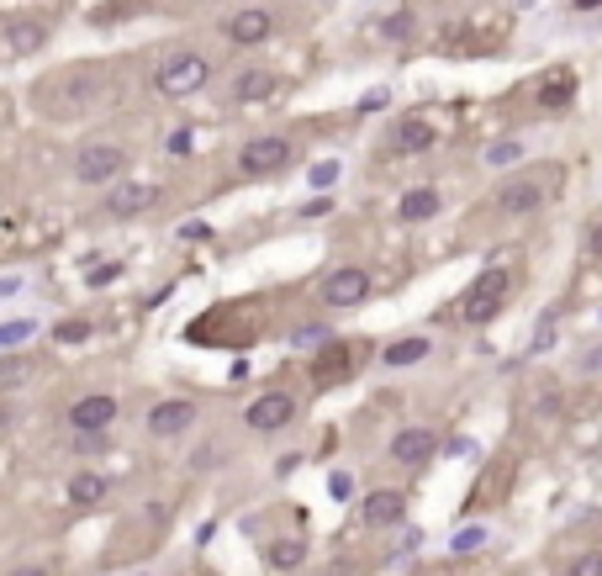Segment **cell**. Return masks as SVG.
Returning a JSON list of instances; mask_svg holds the SVG:
<instances>
[{
  "instance_id": "obj_20",
  "label": "cell",
  "mask_w": 602,
  "mask_h": 576,
  "mask_svg": "<svg viewBox=\"0 0 602 576\" xmlns=\"http://www.w3.org/2000/svg\"><path fill=\"white\" fill-rule=\"evenodd\" d=\"M275 69H243L233 74V101H270L275 96Z\"/></svg>"
},
{
  "instance_id": "obj_27",
  "label": "cell",
  "mask_w": 602,
  "mask_h": 576,
  "mask_svg": "<svg viewBox=\"0 0 602 576\" xmlns=\"http://www.w3.org/2000/svg\"><path fill=\"white\" fill-rule=\"evenodd\" d=\"M566 576H602V550H581V555H571Z\"/></svg>"
},
{
  "instance_id": "obj_22",
  "label": "cell",
  "mask_w": 602,
  "mask_h": 576,
  "mask_svg": "<svg viewBox=\"0 0 602 576\" xmlns=\"http://www.w3.org/2000/svg\"><path fill=\"white\" fill-rule=\"evenodd\" d=\"M301 561H307V545H301V540H275L270 545V566L275 571H296Z\"/></svg>"
},
{
  "instance_id": "obj_7",
  "label": "cell",
  "mask_w": 602,
  "mask_h": 576,
  "mask_svg": "<svg viewBox=\"0 0 602 576\" xmlns=\"http://www.w3.org/2000/svg\"><path fill=\"white\" fill-rule=\"evenodd\" d=\"M365 296H370V270H365V265H338V270H328V281H323V307L349 312V307H360Z\"/></svg>"
},
{
  "instance_id": "obj_41",
  "label": "cell",
  "mask_w": 602,
  "mask_h": 576,
  "mask_svg": "<svg viewBox=\"0 0 602 576\" xmlns=\"http://www.w3.org/2000/svg\"><path fill=\"white\" fill-rule=\"evenodd\" d=\"M592 254L602 259V222H592Z\"/></svg>"
},
{
  "instance_id": "obj_10",
  "label": "cell",
  "mask_w": 602,
  "mask_h": 576,
  "mask_svg": "<svg viewBox=\"0 0 602 576\" xmlns=\"http://www.w3.org/2000/svg\"><path fill=\"white\" fill-rule=\"evenodd\" d=\"M365 349L370 344H333L328 339V349H317V360H312V381L317 386H333V381L354 376V370L365 365Z\"/></svg>"
},
{
  "instance_id": "obj_43",
  "label": "cell",
  "mask_w": 602,
  "mask_h": 576,
  "mask_svg": "<svg viewBox=\"0 0 602 576\" xmlns=\"http://www.w3.org/2000/svg\"><path fill=\"white\" fill-rule=\"evenodd\" d=\"M0 429H6V413H0Z\"/></svg>"
},
{
  "instance_id": "obj_11",
  "label": "cell",
  "mask_w": 602,
  "mask_h": 576,
  "mask_svg": "<svg viewBox=\"0 0 602 576\" xmlns=\"http://www.w3.org/2000/svg\"><path fill=\"white\" fill-rule=\"evenodd\" d=\"M291 418H296V397L291 392H265V397L249 402V413H243V423H249L254 434H280Z\"/></svg>"
},
{
  "instance_id": "obj_36",
  "label": "cell",
  "mask_w": 602,
  "mask_h": 576,
  "mask_svg": "<svg viewBox=\"0 0 602 576\" xmlns=\"http://www.w3.org/2000/svg\"><path fill=\"white\" fill-rule=\"evenodd\" d=\"M328 339H333L328 328H301V333H296V344H328Z\"/></svg>"
},
{
  "instance_id": "obj_24",
  "label": "cell",
  "mask_w": 602,
  "mask_h": 576,
  "mask_svg": "<svg viewBox=\"0 0 602 576\" xmlns=\"http://www.w3.org/2000/svg\"><path fill=\"white\" fill-rule=\"evenodd\" d=\"M32 333H37V323H32V318H11V323H0V349L32 344Z\"/></svg>"
},
{
  "instance_id": "obj_15",
  "label": "cell",
  "mask_w": 602,
  "mask_h": 576,
  "mask_svg": "<svg viewBox=\"0 0 602 576\" xmlns=\"http://www.w3.org/2000/svg\"><path fill=\"white\" fill-rule=\"evenodd\" d=\"M439 455V429H402V434H391V460L397 466H423V460H434Z\"/></svg>"
},
{
  "instance_id": "obj_37",
  "label": "cell",
  "mask_w": 602,
  "mask_h": 576,
  "mask_svg": "<svg viewBox=\"0 0 602 576\" xmlns=\"http://www.w3.org/2000/svg\"><path fill=\"white\" fill-rule=\"evenodd\" d=\"M328 487H333V497H349V492H354V481H349V471H333Z\"/></svg>"
},
{
  "instance_id": "obj_17",
  "label": "cell",
  "mask_w": 602,
  "mask_h": 576,
  "mask_svg": "<svg viewBox=\"0 0 602 576\" xmlns=\"http://www.w3.org/2000/svg\"><path fill=\"white\" fill-rule=\"evenodd\" d=\"M534 101H539V111H566L576 101V74L571 69H550L534 85Z\"/></svg>"
},
{
  "instance_id": "obj_3",
  "label": "cell",
  "mask_w": 602,
  "mask_h": 576,
  "mask_svg": "<svg viewBox=\"0 0 602 576\" xmlns=\"http://www.w3.org/2000/svg\"><path fill=\"white\" fill-rule=\"evenodd\" d=\"M296 159V148H291V138H249L238 148V175L243 180H275L286 164Z\"/></svg>"
},
{
  "instance_id": "obj_9",
  "label": "cell",
  "mask_w": 602,
  "mask_h": 576,
  "mask_svg": "<svg viewBox=\"0 0 602 576\" xmlns=\"http://www.w3.org/2000/svg\"><path fill=\"white\" fill-rule=\"evenodd\" d=\"M544 196H550V185H544V180H534V175H513V180H502V185H497V201H492V207H497L502 217H529V212L544 207Z\"/></svg>"
},
{
  "instance_id": "obj_8",
  "label": "cell",
  "mask_w": 602,
  "mask_h": 576,
  "mask_svg": "<svg viewBox=\"0 0 602 576\" xmlns=\"http://www.w3.org/2000/svg\"><path fill=\"white\" fill-rule=\"evenodd\" d=\"M196 418H201V407L191 397H164V402L148 407V434L154 439H180V434L196 429Z\"/></svg>"
},
{
  "instance_id": "obj_35",
  "label": "cell",
  "mask_w": 602,
  "mask_h": 576,
  "mask_svg": "<svg viewBox=\"0 0 602 576\" xmlns=\"http://www.w3.org/2000/svg\"><path fill=\"white\" fill-rule=\"evenodd\" d=\"M22 275H0V302H11V296H22Z\"/></svg>"
},
{
  "instance_id": "obj_25",
  "label": "cell",
  "mask_w": 602,
  "mask_h": 576,
  "mask_svg": "<svg viewBox=\"0 0 602 576\" xmlns=\"http://www.w3.org/2000/svg\"><path fill=\"white\" fill-rule=\"evenodd\" d=\"M32 376V360L27 355H11V360H0V392H6V386H22Z\"/></svg>"
},
{
  "instance_id": "obj_40",
  "label": "cell",
  "mask_w": 602,
  "mask_h": 576,
  "mask_svg": "<svg viewBox=\"0 0 602 576\" xmlns=\"http://www.w3.org/2000/svg\"><path fill=\"white\" fill-rule=\"evenodd\" d=\"M6 576H48V566H16V571H6Z\"/></svg>"
},
{
  "instance_id": "obj_34",
  "label": "cell",
  "mask_w": 602,
  "mask_h": 576,
  "mask_svg": "<svg viewBox=\"0 0 602 576\" xmlns=\"http://www.w3.org/2000/svg\"><path fill=\"white\" fill-rule=\"evenodd\" d=\"M117 275H122V265H117V259H106L101 270H90V286H111Z\"/></svg>"
},
{
  "instance_id": "obj_12",
  "label": "cell",
  "mask_w": 602,
  "mask_h": 576,
  "mask_svg": "<svg viewBox=\"0 0 602 576\" xmlns=\"http://www.w3.org/2000/svg\"><path fill=\"white\" fill-rule=\"evenodd\" d=\"M222 32H228L238 48H259V43L275 37V16L265 6H243V11H233L228 22H222Z\"/></svg>"
},
{
  "instance_id": "obj_18",
  "label": "cell",
  "mask_w": 602,
  "mask_h": 576,
  "mask_svg": "<svg viewBox=\"0 0 602 576\" xmlns=\"http://www.w3.org/2000/svg\"><path fill=\"white\" fill-rule=\"evenodd\" d=\"M444 212V196L434 191V185H412V191H402L397 201V222H434Z\"/></svg>"
},
{
  "instance_id": "obj_23",
  "label": "cell",
  "mask_w": 602,
  "mask_h": 576,
  "mask_svg": "<svg viewBox=\"0 0 602 576\" xmlns=\"http://www.w3.org/2000/svg\"><path fill=\"white\" fill-rule=\"evenodd\" d=\"M518 159H523V143L518 138H502V143L486 148V170H507V164H518Z\"/></svg>"
},
{
  "instance_id": "obj_38",
  "label": "cell",
  "mask_w": 602,
  "mask_h": 576,
  "mask_svg": "<svg viewBox=\"0 0 602 576\" xmlns=\"http://www.w3.org/2000/svg\"><path fill=\"white\" fill-rule=\"evenodd\" d=\"M386 101H391V96H386V90H370V96L360 101V111H365V117H370V111H381Z\"/></svg>"
},
{
  "instance_id": "obj_19",
  "label": "cell",
  "mask_w": 602,
  "mask_h": 576,
  "mask_svg": "<svg viewBox=\"0 0 602 576\" xmlns=\"http://www.w3.org/2000/svg\"><path fill=\"white\" fill-rule=\"evenodd\" d=\"M428 349H434V339H428V333H407V339H397V344H386V349H381V365L407 370V365L428 360Z\"/></svg>"
},
{
  "instance_id": "obj_5",
  "label": "cell",
  "mask_w": 602,
  "mask_h": 576,
  "mask_svg": "<svg viewBox=\"0 0 602 576\" xmlns=\"http://www.w3.org/2000/svg\"><path fill=\"white\" fill-rule=\"evenodd\" d=\"M159 185L154 180H111V191H106V217H117V222H133L143 217L148 207H159Z\"/></svg>"
},
{
  "instance_id": "obj_33",
  "label": "cell",
  "mask_w": 602,
  "mask_h": 576,
  "mask_svg": "<svg viewBox=\"0 0 602 576\" xmlns=\"http://www.w3.org/2000/svg\"><path fill=\"white\" fill-rule=\"evenodd\" d=\"M576 370H581V376H602V344H592L587 355L576 360Z\"/></svg>"
},
{
  "instance_id": "obj_31",
  "label": "cell",
  "mask_w": 602,
  "mask_h": 576,
  "mask_svg": "<svg viewBox=\"0 0 602 576\" xmlns=\"http://www.w3.org/2000/svg\"><path fill=\"white\" fill-rule=\"evenodd\" d=\"M550 344H555V312H544V323L534 333V355H550Z\"/></svg>"
},
{
  "instance_id": "obj_26",
  "label": "cell",
  "mask_w": 602,
  "mask_h": 576,
  "mask_svg": "<svg viewBox=\"0 0 602 576\" xmlns=\"http://www.w3.org/2000/svg\"><path fill=\"white\" fill-rule=\"evenodd\" d=\"M486 545V524H470V529H460L455 540H449V550L455 555H470V550H481Z\"/></svg>"
},
{
  "instance_id": "obj_21",
  "label": "cell",
  "mask_w": 602,
  "mask_h": 576,
  "mask_svg": "<svg viewBox=\"0 0 602 576\" xmlns=\"http://www.w3.org/2000/svg\"><path fill=\"white\" fill-rule=\"evenodd\" d=\"M106 492H111V476H101V471H80V476H69V503H74V508H96Z\"/></svg>"
},
{
  "instance_id": "obj_1",
  "label": "cell",
  "mask_w": 602,
  "mask_h": 576,
  "mask_svg": "<svg viewBox=\"0 0 602 576\" xmlns=\"http://www.w3.org/2000/svg\"><path fill=\"white\" fill-rule=\"evenodd\" d=\"M507 296H513V270H507V265H486L476 281H470V291L460 296V323H470V328L492 323L497 312L507 307Z\"/></svg>"
},
{
  "instance_id": "obj_30",
  "label": "cell",
  "mask_w": 602,
  "mask_h": 576,
  "mask_svg": "<svg viewBox=\"0 0 602 576\" xmlns=\"http://www.w3.org/2000/svg\"><path fill=\"white\" fill-rule=\"evenodd\" d=\"M333 180H338V159H323V164H312V191H328Z\"/></svg>"
},
{
  "instance_id": "obj_39",
  "label": "cell",
  "mask_w": 602,
  "mask_h": 576,
  "mask_svg": "<svg viewBox=\"0 0 602 576\" xmlns=\"http://www.w3.org/2000/svg\"><path fill=\"white\" fill-rule=\"evenodd\" d=\"M328 212V196H317V201H307V207H301V217H323Z\"/></svg>"
},
{
  "instance_id": "obj_14",
  "label": "cell",
  "mask_w": 602,
  "mask_h": 576,
  "mask_svg": "<svg viewBox=\"0 0 602 576\" xmlns=\"http://www.w3.org/2000/svg\"><path fill=\"white\" fill-rule=\"evenodd\" d=\"M402 518H407V497L402 492H391V487L365 492V503H360V524L365 529H391V524H402Z\"/></svg>"
},
{
  "instance_id": "obj_4",
  "label": "cell",
  "mask_w": 602,
  "mask_h": 576,
  "mask_svg": "<svg viewBox=\"0 0 602 576\" xmlns=\"http://www.w3.org/2000/svg\"><path fill=\"white\" fill-rule=\"evenodd\" d=\"M127 170V148L122 143H85L80 159H74V180L80 185H111Z\"/></svg>"
},
{
  "instance_id": "obj_32",
  "label": "cell",
  "mask_w": 602,
  "mask_h": 576,
  "mask_svg": "<svg viewBox=\"0 0 602 576\" xmlns=\"http://www.w3.org/2000/svg\"><path fill=\"white\" fill-rule=\"evenodd\" d=\"M191 148H196L191 127H175V133H169V154H191Z\"/></svg>"
},
{
  "instance_id": "obj_6",
  "label": "cell",
  "mask_w": 602,
  "mask_h": 576,
  "mask_svg": "<svg viewBox=\"0 0 602 576\" xmlns=\"http://www.w3.org/2000/svg\"><path fill=\"white\" fill-rule=\"evenodd\" d=\"M117 413H122V402L111 392H85V397L69 402V429L74 434H106L111 423H117Z\"/></svg>"
},
{
  "instance_id": "obj_28",
  "label": "cell",
  "mask_w": 602,
  "mask_h": 576,
  "mask_svg": "<svg viewBox=\"0 0 602 576\" xmlns=\"http://www.w3.org/2000/svg\"><path fill=\"white\" fill-rule=\"evenodd\" d=\"M53 339H59V344H85V339H90V323H85V318H69V323L53 328Z\"/></svg>"
},
{
  "instance_id": "obj_13",
  "label": "cell",
  "mask_w": 602,
  "mask_h": 576,
  "mask_svg": "<svg viewBox=\"0 0 602 576\" xmlns=\"http://www.w3.org/2000/svg\"><path fill=\"white\" fill-rule=\"evenodd\" d=\"M0 43H6L11 59H32V53L48 48V22H37V16H11V22L0 27Z\"/></svg>"
},
{
  "instance_id": "obj_16",
  "label": "cell",
  "mask_w": 602,
  "mask_h": 576,
  "mask_svg": "<svg viewBox=\"0 0 602 576\" xmlns=\"http://www.w3.org/2000/svg\"><path fill=\"white\" fill-rule=\"evenodd\" d=\"M439 143V127L428 117H402L397 127H391V154H428V148Z\"/></svg>"
},
{
  "instance_id": "obj_42",
  "label": "cell",
  "mask_w": 602,
  "mask_h": 576,
  "mask_svg": "<svg viewBox=\"0 0 602 576\" xmlns=\"http://www.w3.org/2000/svg\"><path fill=\"white\" fill-rule=\"evenodd\" d=\"M602 0H571V11H597Z\"/></svg>"
},
{
  "instance_id": "obj_2",
  "label": "cell",
  "mask_w": 602,
  "mask_h": 576,
  "mask_svg": "<svg viewBox=\"0 0 602 576\" xmlns=\"http://www.w3.org/2000/svg\"><path fill=\"white\" fill-rule=\"evenodd\" d=\"M206 80H212V64H206V53L196 48H180L169 53V59L154 69V90L164 101H185V96H201Z\"/></svg>"
},
{
  "instance_id": "obj_29",
  "label": "cell",
  "mask_w": 602,
  "mask_h": 576,
  "mask_svg": "<svg viewBox=\"0 0 602 576\" xmlns=\"http://www.w3.org/2000/svg\"><path fill=\"white\" fill-rule=\"evenodd\" d=\"M412 32V11H391L386 22H381V37H391V43H397V37H407Z\"/></svg>"
}]
</instances>
